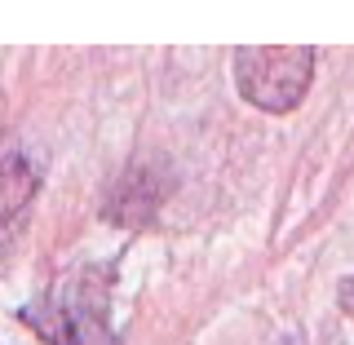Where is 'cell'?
I'll return each mask as SVG.
<instances>
[{
	"instance_id": "1",
	"label": "cell",
	"mask_w": 354,
	"mask_h": 345,
	"mask_svg": "<svg viewBox=\"0 0 354 345\" xmlns=\"http://www.w3.org/2000/svg\"><path fill=\"white\" fill-rule=\"evenodd\" d=\"M44 345H115L111 332V270L106 265H75L66 270L36 306L22 310Z\"/></svg>"
},
{
	"instance_id": "4",
	"label": "cell",
	"mask_w": 354,
	"mask_h": 345,
	"mask_svg": "<svg viewBox=\"0 0 354 345\" xmlns=\"http://www.w3.org/2000/svg\"><path fill=\"white\" fill-rule=\"evenodd\" d=\"M341 306H346V315H354V279L341 288Z\"/></svg>"
},
{
	"instance_id": "2",
	"label": "cell",
	"mask_w": 354,
	"mask_h": 345,
	"mask_svg": "<svg viewBox=\"0 0 354 345\" xmlns=\"http://www.w3.org/2000/svg\"><path fill=\"white\" fill-rule=\"evenodd\" d=\"M315 80V49L301 44H266L235 53V84L261 111H292Z\"/></svg>"
},
{
	"instance_id": "3",
	"label": "cell",
	"mask_w": 354,
	"mask_h": 345,
	"mask_svg": "<svg viewBox=\"0 0 354 345\" xmlns=\"http://www.w3.org/2000/svg\"><path fill=\"white\" fill-rule=\"evenodd\" d=\"M36 186H40V173L22 155H5L0 160V257H9L14 243L22 239V230H27Z\"/></svg>"
}]
</instances>
